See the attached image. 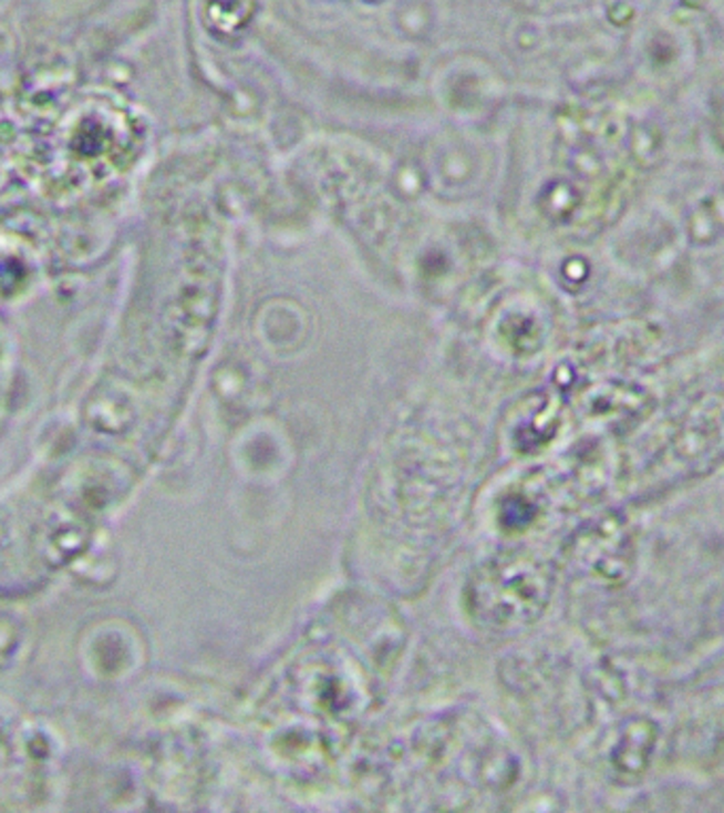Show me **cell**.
<instances>
[{
  "instance_id": "cell-1",
  "label": "cell",
  "mask_w": 724,
  "mask_h": 813,
  "mask_svg": "<svg viewBox=\"0 0 724 813\" xmlns=\"http://www.w3.org/2000/svg\"><path fill=\"white\" fill-rule=\"evenodd\" d=\"M18 622L7 619V617H0V668L4 663H9V659L15 655L18 646L2 645V642H20V636H18Z\"/></svg>"
}]
</instances>
